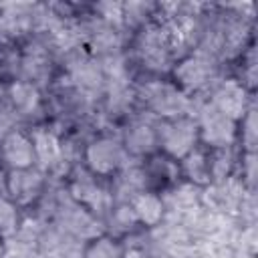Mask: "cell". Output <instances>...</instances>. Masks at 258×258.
<instances>
[{
	"label": "cell",
	"instance_id": "cell-1",
	"mask_svg": "<svg viewBox=\"0 0 258 258\" xmlns=\"http://www.w3.org/2000/svg\"><path fill=\"white\" fill-rule=\"evenodd\" d=\"M157 133V145L163 147V151L173 159H183L189 151L196 149L198 143V123L189 117H173L165 119Z\"/></svg>",
	"mask_w": 258,
	"mask_h": 258
},
{
	"label": "cell",
	"instance_id": "cell-2",
	"mask_svg": "<svg viewBox=\"0 0 258 258\" xmlns=\"http://www.w3.org/2000/svg\"><path fill=\"white\" fill-rule=\"evenodd\" d=\"M196 123H198V133L202 141L214 149L230 147L236 137V121L220 113L212 103L202 109L200 119Z\"/></svg>",
	"mask_w": 258,
	"mask_h": 258
},
{
	"label": "cell",
	"instance_id": "cell-3",
	"mask_svg": "<svg viewBox=\"0 0 258 258\" xmlns=\"http://www.w3.org/2000/svg\"><path fill=\"white\" fill-rule=\"evenodd\" d=\"M123 157H125V147L117 139H111V137L95 139L85 151V159L93 175L115 173L123 165Z\"/></svg>",
	"mask_w": 258,
	"mask_h": 258
},
{
	"label": "cell",
	"instance_id": "cell-4",
	"mask_svg": "<svg viewBox=\"0 0 258 258\" xmlns=\"http://www.w3.org/2000/svg\"><path fill=\"white\" fill-rule=\"evenodd\" d=\"M145 101L149 105V109L165 119H173V117H183L185 109H187V99L185 95L165 83H151L145 89Z\"/></svg>",
	"mask_w": 258,
	"mask_h": 258
},
{
	"label": "cell",
	"instance_id": "cell-5",
	"mask_svg": "<svg viewBox=\"0 0 258 258\" xmlns=\"http://www.w3.org/2000/svg\"><path fill=\"white\" fill-rule=\"evenodd\" d=\"M2 159L10 169H26L36 163L32 139L20 131H12L2 139Z\"/></svg>",
	"mask_w": 258,
	"mask_h": 258
},
{
	"label": "cell",
	"instance_id": "cell-6",
	"mask_svg": "<svg viewBox=\"0 0 258 258\" xmlns=\"http://www.w3.org/2000/svg\"><path fill=\"white\" fill-rule=\"evenodd\" d=\"M6 189H8V194L14 202L28 204L42 189V173L34 167L12 169L6 177Z\"/></svg>",
	"mask_w": 258,
	"mask_h": 258
},
{
	"label": "cell",
	"instance_id": "cell-7",
	"mask_svg": "<svg viewBox=\"0 0 258 258\" xmlns=\"http://www.w3.org/2000/svg\"><path fill=\"white\" fill-rule=\"evenodd\" d=\"M246 103H248V97H246V91L244 87H240L238 83L234 81H228V83H222L216 93H214V107L224 113L226 117H230L232 121L240 119L246 115Z\"/></svg>",
	"mask_w": 258,
	"mask_h": 258
},
{
	"label": "cell",
	"instance_id": "cell-8",
	"mask_svg": "<svg viewBox=\"0 0 258 258\" xmlns=\"http://www.w3.org/2000/svg\"><path fill=\"white\" fill-rule=\"evenodd\" d=\"M212 77V62L202 54H191L183 58L175 69V79L183 89H202Z\"/></svg>",
	"mask_w": 258,
	"mask_h": 258
},
{
	"label": "cell",
	"instance_id": "cell-9",
	"mask_svg": "<svg viewBox=\"0 0 258 258\" xmlns=\"http://www.w3.org/2000/svg\"><path fill=\"white\" fill-rule=\"evenodd\" d=\"M10 107L20 117H32L40 107V93L38 87L30 81H14L8 87Z\"/></svg>",
	"mask_w": 258,
	"mask_h": 258
},
{
	"label": "cell",
	"instance_id": "cell-10",
	"mask_svg": "<svg viewBox=\"0 0 258 258\" xmlns=\"http://www.w3.org/2000/svg\"><path fill=\"white\" fill-rule=\"evenodd\" d=\"M139 52H141V58L143 62L153 69V71H161L167 62V56H169V48H167V40L161 32L157 30H149L145 36H143V42L139 46Z\"/></svg>",
	"mask_w": 258,
	"mask_h": 258
},
{
	"label": "cell",
	"instance_id": "cell-11",
	"mask_svg": "<svg viewBox=\"0 0 258 258\" xmlns=\"http://www.w3.org/2000/svg\"><path fill=\"white\" fill-rule=\"evenodd\" d=\"M34 145V157L42 167H52L60 159V141L58 137L48 129H36L32 135Z\"/></svg>",
	"mask_w": 258,
	"mask_h": 258
},
{
	"label": "cell",
	"instance_id": "cell-12",
	"mask_svg": "<svg viewBox=\"0 0 258 258\" xmlns=\"http://www.w3.org/2000/svg\"><path fill=\"white\" fill-rule=\"evenodd\" d=\"M73 196L81 204L89 206L93 212H101V210H105L109 206V194L101 185H97V181L93 179V175L75 179V183H73Z\"/></svg>",
	"mask_w": 258,
	"mask_h": 258
},
{
	"label": "cell",
	"instance_id": "cell-13",
	"mask_svg": "<svg viewBox=\"0 0 258 258\" xmlns=\"http://www.w3.org/2000/svg\"><path fill=\"white\" fill-rule=\"evenodd\" d=\"M131 210L135 214V220L145 226H155L163 218V202L149 191H139L131 200Z\"/></svg>",
	"mask_w": 258,
	"mask_h": 258
},
{
	"label": "cell",
	"instance_id": "cell-14",
	"mask_svg": "<svg viewBox=\"0 0 258 258\" xmlns=\"http://www.w3.org/2000/svg\"><path fill=\"white\" fill-rule=\"evenodd\" d=\"M157 145V133L151 125L147 123H135L129 127L127 135H125V149L135 153V155H143V153H151Z\"/></svg>",
	"mask_w": 258,
	"mask_h": 258
},
{
	"label": "cell",
	"instance_id": "cell-15",
	"mask_svg": "<svg viewBox=\"0 0 258 258\" xmlns=\"http://www.w3.org/2000/svg\"><path fill=\"white\" fill-rule=\"evenodd\" d=\"M181 171L194 183H200V185L210 183L212 181V175H210V155L206 151H202V149L189 151L181 159Z\"/></svg>",
	"mask_w": 258,
	"mask_h": 258
},
{
	"label": "cell",
	"instance_id": "cell-16",
	"mask_svg": "<svg viewBox=\"0 0 258 258\" xmlns=\"http://www.w3.org/2000/svg\"><path fill=\"white\" fill-rule=\"evenodd\" d=\"M85 258H123V252H121V246L115 240L99 238L89 246Z\"/></svg>",
	"mask_w": 258,
	"mask_h": 258
},
{
	"label": "cell",
	"instance_id": "cell-17",
	"mask_svg": "<svg viewBox=\"0 0 258 258\" xmlns=\"http://www.w3.org/2000/svg\"><path fill=\"white\" fill-rule=\"evenodd\" d=\"M16 226H18L16 206L4 196H0V234H10L16 230Z\"/></svg>",
	"mask_w": 258,
	"mask_h": 258
},
{
	"label": "cell",
	"instance_id": "cell-18",
	"mask_svg": "<svg viewBox=\"0 0 258 258\" xmlns=\"http://www.w3.org/2000/svg\"><path fill=\"white\" fill-rule=\"evenodd\" d=\"M16 119L18 115L14 113L12 107H0V141L8 137L12 131H16Z\"/></svg>",
	"mask_w": 258,
	"mask_h": 258
},
{
	"label": "cell",
	"instance_id": "cell-19",
	"mask_svg": "<svg viewBox=\"0 0 258 258\" xmlns=\"http://www.w3.org/2000/svg\"><path fill=\"white\" fill-rule=\"evenodd\" d=\"M242 125L246 127V129H244V139H246V143H248L250 147H254V145H252V143H254V137H256V129H254V111H246Z\"/></svg>",
	"mask_w": 258,
	"mask_h": 258
},
{
	"label": "cell",
	"instance_id": "cell-20",
	"mask_svg": "<svg viewBox=\"0 0 258 258\" xmlns=\"http://www.w3.org/2000/svg\"><path fill=\"white\" fill-rule=\"evenodd\" d=\"M2 254H4V244H2V238H0V258H2Z\"/></svg>",
	"mask_w": 258,
	"mask_h": 258
}]
</instances>
